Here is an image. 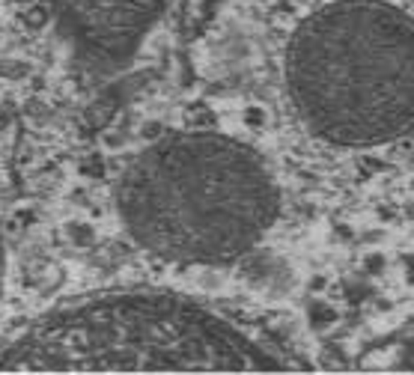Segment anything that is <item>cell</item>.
Wrapping results in <instances>:
<instances>
[{"label": "cell", "mask_w": 414, "mask_h": 375, "mask_svg": "<svg viewBox=\"0 0 414 375\" xmlns=\"http://www.w3.org/2000/svg\"><path fill=\"white\" fill-rule=\"evenodd\" d=\"M117 209L125 233L152 256L221 265L265 238L280 197L253 149L224 134L185 132L161 137L125 167Z\"/></svg>", "instance_id": "1"}, {"label": "cell", "mask_w": 414, "mask_h": 375, "mask_svg": "<svg viewBox=\"0 0 414 375\" xmlns=\"http://www.w3.org/2000/svg\"><path fill=\"white\" fill-rule=\"evenodd\" d=\"M298 364L230 319L161 292L48 313L0 349L16 372H275Z\"/></svg>", "instance_id": "2"}, {"label": "cell", "mask_w": 414, "mask_h": 375, "mask_svg": "<svg viewBox=\"0 0 414 375\" xmlns=\"http://www.w3.org/2000/svg\"><path fill=\"white\" fill-rule=\"evenodd\" d=\"M287 96L313 137L364 149L414 128V18L388 0H331L295 27Z\"/></svg>", "instance_id": "3"}, {"label": "cell", "mask_w": 414, "mask_h": 375, "mask_svg": "<svg viewBox=\"0 0 414 375\" xmlns=\"http://www.w3.org/2000/svg\"><path fill=\"white\" fill-rule=\"evenodd\" d=\"M167 0H51L69 48L93 71L120 69L149 33Z\"/></svg>", "instance_id": "4"}, {"label": "cell", "mask_w": 414, "mask_h": 375, "mask_svg": "<svg viewBox=\"0 0 414 375\" xmlns=\"http://www.w3.org/2000/svg\"><path fill=\"white\" fill-rule=\"evenodd\" d=\"M364 367L373 369H414V319L379 340L364 354Z\"/></svg>", "instance_id": "5"}, {"label": "cell", "mask_w": 414, "mask_h": 375, "mask_svg": "<svg viewBox=\"0 0 414 375\" xmlns=\"http://www.w3.org/2000/svg\"><path fill=\"white\" fill-rule=\"evenodd\" d=\"M310 319L316 322V328H319V322H322V328H328L331 322H337V313L328 304H316V307H313V313H310Z\"/></svg>", "instance_id": "6"}, {"label": "cell", "mask_w": 414, "mask_h": 375, "mask_svg": "<svg viewBox=\"0 0 414 375\" xmlns=\"http://www.w3.org/2000/svg\"><path fill=\"white\" fill-rule=\"evenodd\" d=\"M0 280H4V236H0Z\"/></svg>", "instance_id": "7"}]
</instances>
